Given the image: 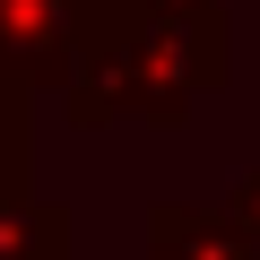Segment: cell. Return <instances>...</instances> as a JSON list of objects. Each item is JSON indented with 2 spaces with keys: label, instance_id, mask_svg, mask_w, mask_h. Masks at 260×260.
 <instances>
[{
  "label": "cell",
  "instance_id": "cell-7",
  "mask_svg": "<svg viewBox=\"0 0 260 260\" xmlns=\"http://www.w3.org/2000/svg\"><path fill=\"white\" fill-rule=\"evenodd\" d=\"M148 9H217V0H148Z\"/></svg>",
  "mask_w": 260,
  "mask_h": 260
},
{
  "label": "cell",
  "instance_id": "cell-3",
  "mask_svg": "<svg viewBox=\"0 0 260 260\" xmlns=\"http://www.w3.org/2000/svg\"><path fill=\"white\" fill-rule=\"evenodd\" d=\"M148 260H260L217 208H182V200H156L148 208Z\"/></svg>",
  "mask_w": 260,
  "mask_h": 260
},
{
  "label": "cell",
  "instance_id": "cell-4",
  "mask_svg": "<svg viewBox=\"0 0 260 260\" xmlns=\"http://www.w3.org/2000/svg\"><path fill=\"white\" fill-rule=\"evenodd\" d=\"M78 225L44 191H0V260H70Z\"/></svg>",
  "mask_w": 260,
  "mask_h": 260
},
{
  "label": "cell",
  "instance_id": "cell-6",
  "mask_svg": "<svg viewBox=\"0 0 260 260\" xmlns=\"http://www.w3.org/2000/svg\"><path fill=\"white\" fill-rule=\"evenodd\" d=\"M217 217H225V225H234V234L260 251V165H251V174H234V191L217 200Z\"/></svg>",
  "mask_w": 260,
  "mask_h": 260
},
{
  "label": "cell",
  "instance_id": "cell-5",
  "mask_svg": "<svg viewBox=\"0 0 260 260\" xmlns=\"http://www.w3.org/2000/svg\"><path fill=\"white\" fill-rule=\"evenodd\" d=\"M26 148H35V130H26V87L0 78V191H35V182H26Z\"/></svg>",
  "mask_w": 260,
  "mask_h": 260
},
{
  "label": "cell",
  "instance_id": "cell-2",
  "mask_svg": "<svg viewBox=\"0 0 260 260\" xmlns=\"http://www.w3.org/2000/svg\"><path fill=\"white\" fill-rule=\"evenodd\" d=\"M61 0H0V78L9 87H61Z\"/></svg>",
  "mask_w": 260,
  "mask_h": 260
},
{
  "label": "cell",
  "instance_id": "cell-1",
  "mask_svg": "<svg viewBox=\"0 0 260 260\" xmlns=\"http://www.w3.org/2000/svg\"><path fill=\"white\" fill-rule=\"evenodd\" d=\"M61 95L78 130L148 121L182 130L200 95L234 78L225 9H148V0H61Z\"/></svg>",
  "mask_w": 260,
  "mask_h": 260
}]
</instances>
